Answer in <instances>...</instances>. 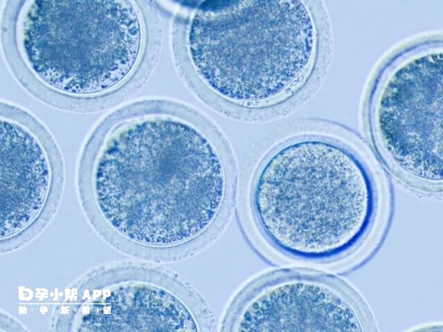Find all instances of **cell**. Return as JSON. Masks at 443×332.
<instances>
[{
    "label": "cell",
    "instance_id": "1",
    "mask_svg": "<svg viewBox=\"0 0 443 332\" xmlns=\"http://www.w3.org/2000/svg\"><path fill=\"white\" fill-rule=\"evenodd\" d=\"M163 111L142 103L100 123L83 148L78 187L89 222L109 244L169 263L224 230L236 172L205 130Z\"/></svg>",
    "mask_w": 443,
    "mask_h": 332
},
{
    "label": "cell",
    "instance_id": "2",
    "mask_svg": "<svg viewBox=\"0 0 443 332\" xmlns=\"http://www.w3.org/2000/svg\"><path fill=\"white\" fill-rule=\"evenodd\" d=\"M1 43L15 77L35 98L89 113L135 73L145 28L132 1H7Z\"/></svg>",
    "mask_w": 443,
    "mask_h": 332
},
{
    "label": "cell",
    "instance_id": "3",
    "mask_svg": "<svg viewBox=\"0 0 443 332\" xmlns=\"http://www.w3.org/2000/svg\"><path fill=\"white\" fill-rule=\"evenodd\" d=\"M253 223L273 248L293 259L342 258L369 235L378 212L375 181L345 145L307 136L271 151L253 172Z\"/></svg>",
    "mask_w": 443,
    "mask_h": 332
},
{
    "label": "cell",
    "instance_id": "4",
    "mask_svg": "<svg viewBox=\"0 0 443 332\" xmlns=\"http://www.w3.org/2000/svg\"><path fill=\"white\" fill-rule=\"evenodd\" d=\"M318 44L302 1H215L195 13L188 35L192 65L213 93L230 104L265 108L303 80Z\"/></svg>",
    "mask_w": 443,
    "mask_h": 332
},
{
    "label": "cell",
    "instance_id": "5",
    "mask_svg": "<svg viewBox=\"0 0 443 332\" xmlns=\"http://www.w3.org/2000/svg\"><path fill=\"white\" fill-rule=\"evenodd\" d=\"M377 143L404 178L422 187L442 184V53L425 50L400 62L374 97Z\"/></svg>",
    "mask_w": 443,
    "mask_h": 332
},
{
    "label": "cell",
    "instance_id": "6",
    "mask_svg": "<svg viewBox=\"0 0 443 332\" xmlns=\"http://www.w3.org/2000/svg\"><path fill=\"white\" fill-rule=\"evenodd\" d=\"M75 310L77 331H211L199 294L175 273L125 264L99 270L87 282Z\"/></svg>",
    "mask_w": 443,
    "mask_h": 332
},
{
    "label": "cell",
    "instance_id": "7",
    "mask_svg": "<svg viewBox=\"0 0 443 332\" xmlns=\"http://www.w3.org/2000/svg\"><path fill=\"white\" fill-rule=\"evenodd\" d=\"M370 315L340 279L318 272L282 269L264 274L235 297L224 331H369Z\"/></svg>",
    "mask_w": 443,
    "mask_h": 332
},
{
    "label": "cell",
    "instance_id": "8",
    "mask_svg": "<svg viewBox=\"0 0 443 332\" xmlns=\"http://www.w3.org/2000/svg\"><path fill=\"white\" fill-rule=\"evenodd\" d=\"M0 118L1 243L17 246L35 237L54 214L64 164L55 139L31 113L2 101Z\"/></svg>",
    "mask_w": 443,
    "mask_h": 332
}]
</instances>
